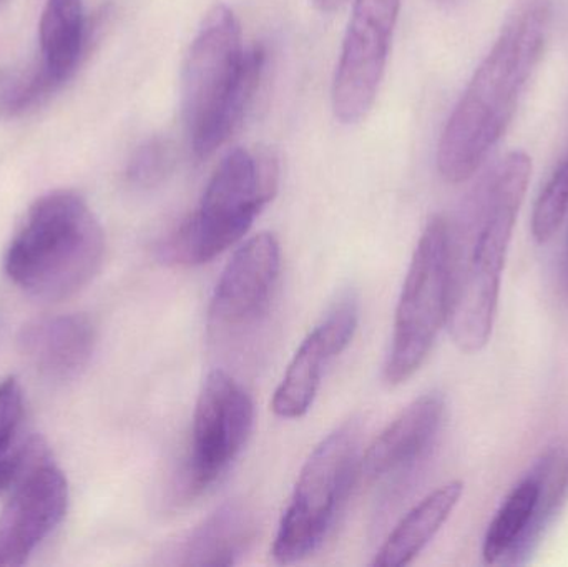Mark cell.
<instances>
[{
	"instance_id": "obj_21",
	"label": "cell",
	"mask_w": 568,
	"mask_h": 567,
	"mask_svg": "<svg viewBox=\"0 0 568 567\" xmlns=\"http://www.w3.org/2000/svg\"><path fill=\"white\" fill-rule=\"evenodd\" d=\"M176 163L175 145L165 136L146 140L130 160L126 179L139 189H155L165 182Z\"/></svg>"
},
{
	"instance_id": "obj_9",
	"label": "cell",
	"mask_w": 568,
	"mask_h": 567,
	"mask_svg": "<svg viewBox=\"0 0 568 567\" xmlns=\"http://www.w3.org/2000/svg\"><path fill=\"white\" fill-rule=\"evenodd\" d=\"M400 0H354L333 83V110L343 123L366 119L386 70Z\"/></svg>"
},
{
	"instance_id": "obj_24",
	"label": "cell",
	"mask_w": 568,
	"mask_h": 567,
	"mask_svg": "<svg viewBox=\"0 0 568 567\" xmlns=\"http://www.w3.org/2000/svg\"><path fill=\"white\" fill-rule=\"evenodd\" d=\"M434 2L440 7H454L457 6V3L463 2V0H434Z\"/></svg>"
},
{
	"instance_id": "obj_11",
	"label": "cell",
	"mask_w": 568,
	"mask_h": 567,
	"mask_svg": "<svg viewBox=\"0 0 568 567\" xmlns=\"http://www.w3.org/2000/svg\"><path fill=\"white\" fill-rule=\"evenodd\" d=\"M67 508V478L45 456L16 483L0 513V566L26 565L65 518Z\"/></svg>"
},
{
	"instance_id": "obj_17",
	"label": "cell",
	"mask_w": 568,
	"mask_h": 567,
	"mask_svg": "<svg viewBox=\"0 0 568 567\" xmlns=\"http://www.w3.org/2000/svg\"><path fill=\"white\" fill-rule=\"evenodd\" d=\"M256 522L246 506L230 503L213 513L180 546V565L233 566L255 541Z\"/></svg>"
},
{
	"instance_id": "obj_6",
	"label": "cell",
	"mask_w": 568,
	"mask_h": 567,
	"mask_svg": "<svg viewBox=\"0 0 568 567\" xmlns=\"http://www.w3.org/2000/svg\"><path fill=\"white\" fill-rule=\"evenodd\" d=\"M361 469L357 423L331 433L311 453L280 523L273 558L293 565L313 555L333 533Z\"/></svg>"
},
{
	"instance_id": "obj_19",
	"label": "cell",
	"mask_w": 568,
	"mask_h": 567,
	"mask_svg": "<svg viewBox=\"0 0 568 567\" xmlns=\"http://www.w3.org/2000/svg\"><path fill=\"white\" fill-rule=\"evenodd\" d=\"M45 456L39 439L27 432L22 386L10 376L0 383V493Z\"/></svg>"
},
{
	"instance_id": "obj_8",
	"label": "cell",
	"mask_w": 568,
	"mask_h": 567,
	"mask_svg": "<svg viewBox=\"0 0 568 567\" xmlns=\"http://www.w3.org/2000/svg\"><path fill=\"white\" fill-rule=\"evenodd\" d=\"M255 425V406L245 388L223 369L206 376L193 415L186 493L215 486L242 455Z\"/></svg>"
},
{
	"instance_id": "obj_13",
	"label": "cell",
	"mask_w": 568,
	"mask_h": 567,
	"mask_svg": "<svg viewBox=\"0 0 568 567\" xmlns=\"http://www.w3.org/2000/svg\"><path fill=\"white\" fill-rule=\"evenodd\" d=\"M357 320V298L353 293H346L304 338L273 396L272 408L280 418L294 419L306 415L327 366L349 346L356 333Z\"/></svg>"
},
{
	"instance_id": "obj_4",
	"label": "cell",
	"mask_w": 568,
	"mask_h": 567,
	"mask_svg": "<svg viewBox=\"0 0 568 567\" xmlns=\"http://www.w3.org/2000/svg\"><path fill=\"white\" fill-rule=\"evenodd\" d=\"M105 255V235L89 203L70 190L40 196L6 253V272L36 298H69L89 285Z\"/></svg>"
},
{
	"instance_id": "obj_18",
	"label": "cell",
	"mask_w": 568,
	"mask_h": 567,
	"mask_svg": "<svg viewBox=\"0 0 568 567\" xmlns=\"http://www.w3.org/2000/svg\"><path fill=\"white\" fill-rule=\"evenodd\" d=\"M464 483L450 482L424 498L406 518L396 526L374 559L376 567H403L410 565L424 548L433 541L444 523L459 505Z\"/></svg>"
},
{
	"instance_id": "obj_20",
	"label": "cell",
	"mask_w": 568,
	"mask_h": 567,
	"mask_svg": "<svg viewBox=\"0 0 568 567\" xmlns=\"http://www.w3.org/2000/svg\"><path fill=\"white\" fill-rule=\"evenodd\" d=\"M568 215V153L540 190L532 212V235L537 243L550 242Z\"/></svg>"
},
{
	"instance_id": "obj_16",
	"label": "cell",
	"mask_w": 568,
	"mask_h": 567,
	"mask_svg": "<svg viewBox=\"0 0 568 567\" xmlns=\"http://www.w3.org/2000/svg\"><path fill=\"white\" fill-rule=\"evenodd\" d=\"M20 355L49 382H70L89 366L97 330L85 315H52L32 320L19 333Z\"/></svg>"
},
{
	"instance_id": "obj_5",
	"label": "cell",
	"mask_w": 568,
	"mask_h": 567,
	"mask_svg": "<svg viewBox=\"0 0 568 567\" xmlns=\"http://www.w3.org/2000/svg\"><path fill=\"white\" fill-rule=\"evenodd\" d=\"M280 165L266 149H236L213 173L199 210L160 246L166 263L212 262L252 229L278 190Z\"/></svg>"
},
{
	"instance_id": "obj_22",
	"label": "cell",
	"mask_w": 568,
	"mask_h": 567,
	"mask_svg": "<svg viewBox=\"0 0 568 567\" xmlns=\"http://www.w3.org/2000/svg\"><path fill=\"white\" fill-rule=\"evenodd\" d=\"M346 2L347 0H316V6L320 7L321 10L331 12V10L339 9V7Z\"/></svg>"
},
{
	"instance_id": "obj_14",
	"label": "cell",
	"mask_w": 568,
	"mask_h": 567,
	"mask_svg": "<svg viewBox=\"0 0 568 567\" xmlns=\"http://www.w3.org/2000/svg\"><path fill=\"white\" fill-rule=\"evenodd\" d=\"M446 415L443 393L414 399L367 448L361 469L369 479H387L414 472L429 458Z\"/></svg>"
},
{
	"instance_id": "obj_1",
	"label": "cell",
	"mask_w": 568,
	"mask_h": 567,
	"mask_svg": "<svg viewBox=\"0 0 568 567\" xmlns=\"http://www.w3.org/2000/svg\"><path fill=\"white\" fill-rule=\"evenodd\" d=\"M552 19V0L514 3L440 135L437 169L447 182L469 180L509 129L546 52Z\"/></svg>"
},
{
	"instance_id": "obj_10",
	"label": "cell",
	"mask_w": 568,
	"mask_h": 567,
	"mask_svg": "<svg viewBox=\"0 0 568 567\" xmlns=\"http://www.w3.org/2000/svg\"><path fill=\"white\" fill-rule=\"evenodd\" d=\"M280 272L282 250L272 233H258L233 253L210 303L209 328L216 342L240 338L266 318Z\"/></svg>"
},
{
	"instance_id": "obj_15",
	"label": "cell",
	"mask_w": 568,
	"mask_h": 567,
	"mask_svg": "<svg viewBox=\"0 0 568 567\" xmlns=\"http://www.w3.org/2000/svg\"><path fill=\"white\" fill-rule=\"evenodd\" d=\"M83 0H45L39 22L40 59L22 70L33 107L45 102L75 72L85 45Z\"/></svg>"
},
{
	"instance_id": "obj_7",
	"label": "cell",
	"mask_w": 568,
	"mask_h": 567,
	"mask_svg": "<svg viewBox=\"0 0 568 567\" xmlns=\"http://www.w3.org/2000/svg\"><path fill=\"white\" fill-rule=\"evenodd\" d=\"M449 310V220H429L407 272L394 320L384 378L407 382L426 362Z\"/></svg>"
},
{
	"instance_id": "obj_12",
	"label": "cell",
	"mask_w": 568,
	"mask_h": 567,
	"mask_svg": "<svg viewBox=\"0 0 568 567\" xmlns=\"http://www.w3.org/2000/svg\"><path fill=\"white\" fill-rule=\"evenodd\" d=\"M568 488L559 479L532 473L513 489L500 506L484 538L487 565H523L536 551L547 528L562 512Z\"/></svg>"
},
{
	"instance_id": "obj_2",
	"label": "cell",
	"mask_w": 568,
	"mask_h": 567,
	"mask_svg": "<svg viewBox=\"0 0 568 567\" xmlns=\"http://www.w3.org/2000/svg\"><path fill=\"white\" fill-rule=\"evenodd\" d=\"M532 175L526 152L497 163L459 223L449 222L447 328L457 348L477 353L493 335L514 226Z\"/></svg>"
},
{
	"instance_id": "obj_3",
	"label": "cell",
	"mask_w": 568,
	"mask_h": 567,
	"mask_svg": "<svg viewBox=\"0 0 568 567\" xmlns=\"http://www.w3.org/2000/svg\"><path fill=\"white\" fill-rule=\"evenodd\" d=\"M265 63L262 45H243L242 26L230 7L219 3L206 13L182 75L183 119L199 159H209L242 126Z\"/></svg>"
},
{
	"instance_id": "obj_23",
	"label": "cell",
	"mask_w": 568,
	"mask_h": 567,
	"mask_svg": "<svg viewBox=\"0 0 568 567\" xmlns=\"http://www.w3.org/2000/svg\"><path fill=\"white\" fill-rule=\"evenodd\" d=\"M562 288L564 292H566V295L568 296V236L562 259Z\"/></svg>"
}]
</instances>
